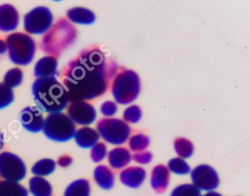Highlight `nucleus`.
Listing matches in <instances>:
<instances>
[{"label": "nucleus", "instance_id": "obj_1", "mask_svg": "<svg viewBox=\"0 0 250 196\" xmlns=\"http://www.w3.org/2000/svg\"><path fill=\"white\" fill-rule=\"evenodd\" d=\"M118 65L98 48L82 51L64 67L62 78L69 101H87L104 95Z\"/></svg>", "mask_w": 250, "mask_h": 196}, {"label": "nucleus", "instance_id": "obj_2", "mask_svg": "<svg viewBox=\"0 0 250 196\" xmlns=\"http://www.w3.org/2000/svg\"><path fill=\"white\" fill-rule=\"evenodd\" d=\"M36 106L46 113H58L69 104V98L62 84L56 77L36 79L31 86Z\"/></svg>", "mask_w": 250, "mask_h": 196}, {"label": "nucleus", "instance_id": "obj_3", "mask_svg": "<svg viewBox=\"0 0 250 196\" xmlns=\"http://www.w3.org/2000/svg\"><path fill=\"white\" fill-rule=\"evenodd\" d=\"M75 27L65 19H60L44 34L41 40V49L49 54L48 56H58L64 49L70 46L76 39Z\"/></svg>", "mask_w": 250, "mask_h": 196}, {"label": "nucleus", "instance_id": "obj_4", "mask_svg": "<svg viewBox=\"0 0 250 196\" xmlns=\"http://www.w3.org/2000/svg\"><path fill=\"white\" fill-rule=\"evenodd\" d=\"M111 95L116 103L130 104L141 92L139 74L132 69H121L111 80Z\"/></svg>", "mask_w": 250, "mask_h": 196}, {"label": "nucleus", "instance_id": "obj_5", "mask_svg": "<svg viewBox=\"0 0 250 196\" xmlns=\"http://www.w3.org/2000/svg\"><path fill=\"white\" fill-rule=\"evenodd\" d=\"M9 59L17 65H27L34 58L36 44L33 38L22 32H14L6 38Z\"/></svg>", "mask_w": 250, "mask_h": 196}, {"label": "nucleus", "instance_id": "obj_6", "mask_svg": "<svg viewBox=\"0 0 250 196\" xmlns=\"http://www.w3.org/2000/svg\"><path fill=\"white\" fill-rule=\"evenodd\" d=\"M44 135L49 139L56 142H66L73 138L76 126L62 112L51 113L44 119L42 129Z\"/></svg>", "mask_w": 250, "mask_h": 196}, {"label": "nucleus", "instance_id": "obj_7", "mask_svg": "<svg viewBox=\"0 0 250 196\" xmlns=\"http://www.w3.org/2000/svg\"><path fill=\"white\" fill-rule=\"evenodd\" d=\"M96 131L99 137L104 141L113 144L121 145L125 143L131 135L129 124L118 118H103L98 121Z\"/></svg>", "mask_w": 250, "mask_h": 196}, {"label": "nucleus", "instance_id": "obj_8", "mask_svg": "<svg viewBox=\"0 0 250 196\" xmlns=\"http://www.w3.org/2000/svg\"><path fill=\"white\" fill-rule=\"evenodd\" d=\"M53 24V14L51 10L45 6H37L23 17V28L28 35L45 34Z\"/></svg>", "mask_w": 250, "mask_h": 196}, {"label": "nucleus", "instance_id": "obj_9", "mask_svg": "<svg viewBox=\"0 0 250 196\" xmlns=\"http://www.w3.org/2000/svg\"><path fill=\"white\" fill-rule=\"evenodd\" d=\"M26 167L22 159L15 153H0V176L3 180L19 182L25 177Z\"/></svg>", "mask_w": 250, "mask_h": 196}, {"label": "nucleus", "instance_id": "obj_10", "mask_svg": "<svg viewBox=\"0 0 250 196\" xmlns=\"http://www.w3.org/2000/svg\"><path fill=\"white\" fill-rule=\"evenodd\" d=\"M189 174L192 184L200 191H214L219 186L220 178L218 173L213 167L207 164L196 166Z\"/></svg>", "mask_w": 250, "mask_h": 196}, {"label": "nucleus", "instance_id": "obj_11", "mask_svg": "<svg viewBox=\"0 0 250 196\" xmlns=\"http://www.w3.org/2000/svg\"><path fill=\"white\" fill-rule=\"evenodd\" d=\"M66 115L75 125L87 127L96 120L97 111L88 101H72L66 107Z\"/></svg>", "mask_w": 250, "mask_h": 196}, {"label": "nucleus", "instance_id": "obj_12", "mask_svg": "<svg viewBox=\"0 0 250 196\" xmlns=\"http://www.w3.org/2000/svg\"><path fill=\"white\" fill-rule=\"evenodd\" d=\"M44 117L37 106H26L20 113V122L24 130L30 133H39L43 129Z\"/></svg>", "mask_w": 250, "mask_h": 196}, {"label": "nucleus", "instance_id": "obj_13", "mask_svg": "<svg viewBox=\"0 0 250 196\" xmlns=\"http://www.w3.org/2000/svg\"><path fill=\"white\" fill-rule=\"evenodd\" d=\"M20 23V14L11 4L0 5V31L13 32Z\"/></svg>", "mask_w": 250, "mask_h": 196}, {"label": "nucleus", "instance_id": "obj_14", "mask_svg": "<svg viewBox=\"0 0 250 196\" xmlns=\"http://www.w3.org/2000/svg\"><path fill=\"white\" fill-rule=\"evenodd\" d=\"M146 173L142 167H128L121 171L119 175V179L125 186L137 189L145 181Z\"/></svg>", "mask_w": 250, "mask_h": 196}, {"label": "nucleus", "instance_id": "obj_15", "mask_svg": "<svg viewBox=\"0 0 250 196\" xmlns=\"http://www.w3.org/2000/svg\"><path fill=\"white\" fill-rule=\"evenodd\" d=\"M58 74V59L56 57L45 56L39 59L34 65V76L36 79L56 77Z\"/></svg>", "mask_w": 250, "mask_h": 196}, {"label": "nucleus", "instance_id": "obj_16", "mask_svg": "<svg viewBox=\"0 0 250 196\" xmlns=\"http://www.w3.org/2000/svg\"><path fill=\"white\" fill-rule=\"evenodd\" d=\"M170 172L164 165L155 166L150 175V186L156 193H163L169 184Z\"/></svg>", "mask_w": 250, "mask_h": 196}, {"label": "nucleus", "instance_id": "obj_17", "mask_svg": "<svg viewBox=\"0 0 250 196\" xmlns=\"http://www.w3.org/2000/svg\"><path fill=\"white\" fill-rule=\"evenodd\" d=\"M73 138L79 147L87 149L93 147L97 142H99L100 137L96 129L85 126L75 131Z\"/></svg>", "mask_w": 250, "mask_h": 196}, {"label": "nucleus", "instance_id": "obj_18", "mask_svg": "<svg viewBox=\"0 0 250 196\" xmlns=\"http://www.w3.org/2000/svg\"><path fill=\"white\" fill-rule=\"evenodd\" d=\"M107 160L112 169L119 170L125 168L130 163L132 160V154L127 148L117 146L108 152Z\"/></svg>", "mask_w": 250, "mask_h": 196}, {"label": "nucleus", "instance_id": "obj_19", "mask_svg": "<svg viewBox=\"0 0 250 196\" xmlns=\"http://www.w3.org/2000/svg\"><path fill=\"white\" fill-rule=\"evenodd\" d=\"M66 17L70 22L81 25H90L96 20V15L91 10L84 7H74L69 9L66 12Z\"/></svg>", "mask_w": 250, "mask_h": 196}, {"label": "nucleus", "instance_id": "obj_20", "mask_svg": "<svg viewBox=\"0 0 250 196\" xmlns=\"http://www.w3.org/2000/svg\"><path fill=\"white\" fill-rule=\"evenodd\" d=\"M93 177L96 183L104 190H109L114 185V175L105 165H99L95 168Z\"/></svg>", "mask_w": 250, "mask_h": 196}, {"label": "nucleus", "instance_id": "obj_21", "mask_svg": "<svg viewBox=\"0 0 250 196\" xmlns=\"http://www.w3.org/2000/svg\"><path fill=\"white\" fill-rule=\"evenodd\" d=\"M29 192L33 196H52L53 188L51 183L41 176H32L28 181Z\"/></svg>", "mask_w": 250, "mask_h": 196}, {"label": "nucleus", "instance_id": "obj_22", "mask_svg": "<svg viewBox=\"0 0 250 196\" xmlns=\"http://www.w3.org/2000/svg\"><path fill=\"white\" fill-rule=\"evenodd\" d=\"M90 183L85 178H79L67 185L63 196H90Z\"/></svg>", "mask_w": 250, "mask_h": 196}, {"label": "nucleus", "instance_id": "obj_23", "mask_svg": "<svg viewBox=\"0 0 250 196\" xmlns=\"http://www.w3.org/2000/svg\"><path fill=\"white\" fill-rule=\"evenodd\" d=\"M0 196H28V191L20 182L0 180Z\"/></svg>", "mask_w": 250, "mask_h": 196}, {"label": "nucleus", "instance_id": "obj_24", "mask_svg": "<svg viewBox=\"0 0 250 196\" xmlns=\"http://www.w3.org/2000/svg\"><path fill=\"white\" fill-rule=\"evenodd\" d=\"M56 166L57 164L53 159L43 158L33 164V166L31 167V173L35 176L45 177L55 172Z\"/></svg>", "mask_w": 250, "mask_h": 196}, {"label": "nucleus", "instance_id": "obj_25", "mask_svg": "<svg viewBox=\"0 0 250 196\" xmlns=\"http://www.w3.org/2000/svg\"><path fill=\"white\" fill-rule=\"evenodd\" d=\"M174 150L182 159L190 158L194 151L193 143L186 137H177L174 140Z\"/></svg>", "mask_w": 250, "mask_h": 196}, {"label": "nucleus", "instance_id": "obj_26", "mask_svg": "<svg viewBox=\"0 0 250 196\" xmlns=\"http://www.w3.org/2000/svg\"><path fill=\"white\" fill-rule=\"evenodd\" d=\"M23 80V73L21 68L19 67H13L9 69L4 77H3V84L6 85L10 89H14L19 87Z\"/></svg>", "mask_w": 250, "mask_h": 196}, {"label": "nucleus", "instance_id": "obj_27", "mask_svg": "<svg viewBox=\"0 0 250 196\" xmlns=\"http://www.w3.org/2000/svg\"><path fill=\"white\" fill-rule=\"evenodd\" d=\"M167 169L170 173L179 175V176L188 175L191 171L188 162L185 159H182L180 157H175L170 159L167 164Z\"/></svg>", "mask_w": 250, "mask_h": 196}, {"label": "nucleus", "instance_id": "obj_28", "mask_svg": "<svg viewBox=\"0 0 250 196\" xmlns=\"http://www.w3.org/2000/svg\"><path fill=\"white\" fill-rule=\"evenodd\" d=\"M128 144L130 150L135 153L145 151L149 145V137L144 134H136L129 137Z\"/></svg>", "mask_w": 250, "mask_h": 196}, {"label": "nucleus", "instance_id": "obj_29", "mask_svg": "<svg viewBox=\"0 0 250 196\" xmlns=\"http://www.w3.org/2000/svg\"><path fill=\"white\" fill-rule=\"evenodd\" d=\"M170 196H201V191L192 183H184L176 186Z\"/></svg>", "mask_w": 250, "mask_h": 196}, {"label": "nucleus", "instance_id": "obj_30", "mask_svg": "<svg viewBox=\"0 0 250 196\" xmlns=\"http://www.w3.org/2000/svg\"><path fill=\"white\" fill-rule=\"evenodd\" d=\"M123 121L127 124H135L138 123L142 118V109L140 106L136 104L129 105L124 111H123Z\"/></svg>", "mask_w": 250, "mask_h": 196}, {"label": "nucleus", "instance_id": "obj_31", "mask_svg": "<svg viewBox=\"0 0 250 196\" xmlns=\"http://www.w3.org/2000/svg\"><path fill=\"white\" fill-rule=\"evenodd\" d=\"M15 98L14 92L3 83H0V109L6 108L13 103Z\"/></svg>", "mask_w": 250, "mask_h": 196}, {"label": "nucleus", "instance_id": "obj_32", "mask_svg": "<svg viewBox=\"0 0 250 196\" xmlns=\"http://www.w3.org/2000/svg\"><path fill=\"white\" fill-rule=\"evenodd\" d=\"M90 149H91V152H90L91 160L95 163H99L103 161L107 155V148L104 142L99 141Z\"/></svg>", "mask_w": 250, "mask_h": 196}, {"label": "nucleus", "instance_id": "obj_33", "mask_svg": "<svg viewBox=\"0 0 250 196\" xmlns=\"http://www.w3.org/2000/svg\"><path fill=\"white\" fill-rule=\"evenodd\" d=\"M117 109H118L117 104L113 100H105L102 103L100 107L101 113L104 116H105V118H111L113 115L116 114Z\"/></svg>", "mask_w": 250, "mask_h": 196}, {"label": "nucleus", "instance_id": "obj_34", "mask_svg": "<svg viewBox=\"0 0 250 196\" xmlns=\"http://www.w3.org/2000/svg\"><path fill=\"white\" fill-rule=\"evenodd\" d=\"M132 160L135 161L138 164L141 165H146L151 162L152 160V154L149 151H141V152H136L132 155Z\"/></svg>", "mask_w": 250, "mask_h": 196}, {"label": "nucleus", "instance_id": "obj_35", "mask_svg": "<svg viewBox=\"0 0 250 196\" xmlns=\"http://www.w3.org/2000/svg\"><path fill=\"white\" fill-rule=\"evenodd\" d=\"M56 164H58L62 168H67V167H69L72 164V157L70 155L63 154V155L59 157V159L56 162Z\"/></svg>", "mask_w": 250, "mask_h": 196}, {"label": "nucleus", "instance_id": "obj_36", "mask_svg": "<svg viewBox=\"0 0 250 196\" xmlns=\"http://www.w3.org/2000/svg\"><path fill=\"white\" fill-rule=\"evenodd\" d=\"M7 52V44L6 41L0 39V55H4Z\"/></svg>", "mask_w": 250, "mask_h": 196}, {"label": "nucleus", "instance_id": "obj_37", "mask_svg": "<svg viewBox=\"0 0 250 196\" xmlns=\"http://www.w3.org/2000/svg\"><path fill=\"white\" fill-rule=\"evenodd\" d=\"M201 196H223V195L216 192V191H209V192H206L204 195H201Z\"/></svg>", "mask_w": 250, "mask_h": 196}, {"label": "nucleus", "instance_id": "obj_38", "mask_svg": "<svg viewBox=\"0 0 250 196\" xmlns=\"http://www.w3.org/2000/svg\"><path fill=\"white\" fill-rule=\"evenodd\" d=\"M3 146H4V137L2 132L0 131V150L3 148Z\"/></svg>", "mask_w": 250, "mask_h": 196}]
</instances>
